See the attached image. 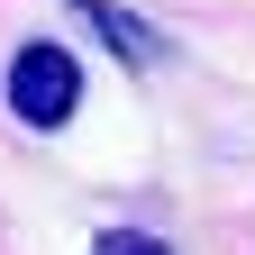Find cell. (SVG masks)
<instances>
[{
    "label": "cell",
    "mask_w": 255,
    "mask_h": 255,
    "mask_svg": "<svg viewBox=\"0 0 255 255\" xmlns=\"http://www.w3.org/2000/svg\"><path fill=\"white\" fill-rule=\"evenodd\" d=\"M73 101H82V64L64 55L55 37H27V46L9 55V110H18L27 128H64Z\"/></svg>",
    "instance_id": "6da1fadb"
},
{
    "label": "cell",
    "mask_w": 255,
    "mask_h": 255,
    "mask_svg": "<svg viewBox=\"0 0 255 255\" xmlns=\"http://www.w3.org/2000/svg\"><path fill=\"white\" fill-rule=\"evenodd\" d=\"M82 18L101 27V46H110V55L128 64V73H146V64H164V37H155L146 18H128L119 0H82Z\"/></svg>",
    "instance_id": "7a4b0ae2"
},
{
    "label": "cell",
    "mask_w": 255,
    "mask_h": 255,
    "mask_svg": "<svg viewBox=\"0 0 255 255\" xmlns=\"http://www.w3.org/2000/svg\"><path fill=\"white\" fill-rule=\"evenodd\" d=\"M91 255H164V246H155L146 228H110V237H101V246H91Z\"/></svg>",
    "instance_id": "3957f363"
}]
</instances>
